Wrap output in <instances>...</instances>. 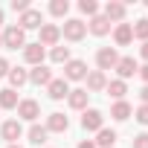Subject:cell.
<instances>
[{"label":"cell","mask_w":148,"mask_h":148,"mask_svg":"<svg viewBox=\"0 0 148 148\" xmlns=\"http://www.w3.org/2000/svg\"><path fill=\"white\" fill-rule=\"evenodd\" d=\"M67 12H70V3H67V0H52V3H49V15L64 18Z\"/></svg>","instance_id":"obj_29"},{"label":"cell","mask_w":148,"mask_h":148,"mask_svg":"<svg viewBox=\"0 0 148 148\" xmlns=\"http://www.w3.org/2000/svg\"><path fill=\"white\" fill-rule=\"evenodd\" d=\"M18 23H21V29H23V32H26V29H41V26H44V15H41L38 9H32V6H29V9L21 15V21H18Z\"/></svg>","instance_id":"obj_8"},{"label":"cell","mask_w":148,"mask_h":148,"mask_svg":"<svg viewBox=\"0 0 148 148\" xmlns=\"http://www.w3.org/2000/svg\"><path fill=\"white\" fill-rule=\"evenodd\" d=\"M6 79H9V84H12V90H15V87H23V84L29 82V73H26V70H21V67H12Z\"/></svg>","instance_id":"obj_21"},{"label":"cell","mask_w":148,"mask_h":148,"mask_svg":"<svg viewBox=\"0 0 148 148\" xmlns=\"http://www.w3.org/2000/svg\"><path fill=\"white\" fill-rule=\"evenodd\" d=\"M49 134H64L67 128H70V119L64 116V113H49L47 116V125H44Z\"/></svg>","instance_id":"obj_13"},{"label":"cell","mask_w":148,"mask_h":148,"mask_svg":"<svg viewBox=\"0 0 148 148\" xmlns=\"http://www.w3.org/2000/svg\"><path fill=\"white\" fill-rule=\"evenodd\" d=\"M82 128L84 131H102L105 128V116H102V110H96V108H90V110H84V116H82Z\"/></svg>","instance_id":"obj_7"},{"label":"cell","mask_w":148,"mask_h":148,"mask_svg":"<svg viewBox=\"0 0 148 148\" xmlns=\"http://www.w3.org/2000/svg\"><path fill=\"white\" fill-rule=\"evenodd\" d=\"M61 35H64L67 41H82V38L87 35V23H84V21H79V18H70V21H64Z\"/></svg>","instance_id":"obj_2"},{"label":"cell","mask_w":148,"mask_h":148,"mask_svg":"<svg viewBox=\"0 0 148 148\" xmlns=\"http://www.w3.org/2000/svg\"><path fill=\"white\" fill-rule=\"evenodd\" d=\"M87 99H90V93L82 90V87H79V90H70V96H67V102H70L73 110H84V108H87Z\"/></svg>","instance_id":"obj_18"},{"label":"cell","mask_w":148,"mask_h":148,"mask_svg":"<svg viewBox=\"0 0 148 148\" xmlns=\"http://www.w3.org/2000/svg\"><path fill=\"white\" fill-rule=\"evenodd\" d=\"M0 26H3V12H0Z\"/></svg>","instance_id":"obj_38"},{"label":"cell","mask_w":148,"mask_h":148,"mask_svg":"<svg viewBox=\"0 0 148 148\" xmlns=\"http://www.w3.org/2000/svg\"><path fill=\"white\" fill-rule=\"evenodd\" d=\"M116 73H119V79H122V82H125V79H131V76H136V73H139L136 58H131V55L119 58V61H116Z\"/></svg>","instance_id":"obj_10"},{"label":"cell","mask_w":148,"mask_h":148,"mask_svg":"<svg viewBox=\"0 0 148 148\" xmlns=\"http://www.w3.org/2000/svg\"><path fill=\"white\" fill-rule=\"evenodd\" d=\"M79 9H82V15H87V18H96V15H99V3H96V0H79Z\"/></svg>","instance_id":"obj_28"},{"label":"cell","mask_w":148,"mask_h":148,"mask_svg":"<svg viewBox=\"0 0 148 148\" xmlns=\"http://www.w3.org/2000/svg\"><path fill=\"white\" fill-rule=\"evenodd\" d=\"M87 93H99V90H105L108 87V79H105V73L102 70H93V73H87Z\"/></svg>","instance_id":"obj_16"},{"label":"cell","mask_w":148,"mask_h":148,"mask_svg":"<svg viewBox=\"0 0 148 148\" xmlns=\"http://www.w3.org/2000/svg\"><path fill=\"white\" fill-rule=\"evenodd\" d=\"M105 90H108L116 102H122V99H125V93H128V84H125L122 79H113V82H108V87H105Z\"/></svg>","instance_id":"obj_22"},{"label":"cell","mask_w":148,"mask_h":148,"mask_svg":"<svg viewBox=\"0 0 148 148\" xmlns=\"http://www.w3.org/2000/svg\"><path fill=\"white\" fill-rule=\"evenodd\" d=\"M9 148H21V145H9Z\"/></svg>","instance_id":"obj_39"},{"label":"cell","mask_w":148,"mask_h":148,"mask_svg":"<svg viewBox=\"0 0 148 148\" xmlns=\"http://www.w3.org/2000/svg\"><path fill=\"white\" fill-rule=\"evenodd\" d=\"M47 136H49V131H47L44 125H32V128H29V142H32V145H44Z\"/></svg>","instance_id":"obj_25"},{"label":"cell","mask_w":148,"mask_h":148,"mask_svg":"<svg viewBox=\"0 0 148 148\" xmlns=\"http://www.w3.org/2000/svg\"><path fill=\"white\" fill-rule=\"evenodd\" d=\"M139 76H142V82L148 84V64H145V67H139Z\"/></svg>","instance_id":"obj_35"},{"label":"cell","mask_w":148,"mask_h":148,"mask_svg":"<svg viewBox=\"0 0 148 148\" xmlns=\"http://www.w3.org/2000/svg\"><path fill=\"white\" fill-rule=\"evenodd\" d=\"M9 70H12V67H9V61H6V58H0V79L9 76Z\"/></svg>","instance_id":"obj_33"},{"label":"cell","mask_w":148,"mask_h":148,"mask_svg":"<svg viewBox=\"0 0 148 148\" xmlns=\"http://www.w3.org/2000/svg\"><path fill=\"white\" fill-rule=\"evenodd\" d=\"M139 99H142V105H148V84L139 90Z\"/></svg>","instance_id":"obj_34"},{"label":"cell","mask_w":148,"mask_h":148,"mask_svg":"<svg viewBox=\"0 0 148 148\" xmlns=\"http://www.w3.org/2000/svg\"><path fill=\"white\" fill-rule=\"evenodd\" d=\"M12 9H15V12H21V15H23V12H26V9H29V0H12Z\"/></svg>","instance_id":"obj_31"},{"label":"cell","mask_w":148,"mask_h":148,"mask_svg":"<svg viewBox=\"0 0 148 148\" xmlns=\"http://www.w3.org/2000/svg\"><path fill=\"white\" fill-rule=\"evenodd\" d=\"M18 93L12 90V87H3L0 90V108H6V110H12V108H18Z\"/></svg>","instance_id":"obj_24"},{"label":"cell","mask_w":148,"mask_h":148,"mask_svg":"<svg viewBox=\"0 0 148 148\" xmlns=\"http://www.w3.org/2000/svg\"><path fill=\"white\" fill-rule=\"evenodd\" d=\"M134 116H136V122H139V125H148V105H139Z\"/></svg>","instance_id":"obj_30"},{"label":"cell","mask_w":148,"mask_h":148,"mask_svg":"<svg viewBox=\"0 0 148 148\" xmlns=\"http://www.w3.org/2000/svg\"><path fill=\"white\" fill-rule=\"evenodd\" d=\"M58 41H61V26L44 23V26H41V35H38V44H41V47H55Z\"/></svg>","instance_id":"obj_5"},{"label":"cell","mask_w":148,"mask_h":148,"mask_svg":"<svg viewBox=\"0 0 148 148\" xmlns=\"http://www.w3.org/2000/svg\"><path fill=\"white\" fill-rule=\"evenodd\" d=\"M87 29H90L93 35H99V38H102V35H108V32H110V21H108L105 15H96V18H90Z\"/></svg>","instance_id":"obj_19"},{"label":"cell","mask_w":148,"mask_h":148,"mask_svg":"<svg viewBox=\"0 0 148 148\" xmlns=\"http://www.w3.org/2000/svg\"><path fill=\"white\" fill-rule=\"evenodd\" d=\"M131 29H134V38H139L142 44L148 41V18H139L136 23H131Z\"/></svg>","instance_id":"obj_26"},{"label":"cell","mask_w":148,"mask_h":148,"mask_svg":"<svg viewBox=\"0 0 148 148\" xmlns=\"http://www.w3.org/2000/svg\"><path fill=\"white\" fill-rule=\"evenodd\" d=\"M134 148H148V134H139V136H134Z\"/></svg>","instance_id":"obj_32"},{"label":"cell","mask_w":148,"mask_h":148,"mask_svg":"<svg viewBox=\"0 0 148 148\" xmlns=\"http://www.w3.org/2000/svg\"><path fill=\"white\" fill-rule=\"evenodd\" d=\"M21 134H23V128H21V122H18V119H9V122L0 125V136H3L9 145H15V142L21 139Z\"/></svg>","instance_id":"obj_9"},{"label":"cell","mask_w":148,"mask_h":148,"mask_svg":"<svg viewBox=\"0 0 148 148\" xmlns=\"http://www.w3.org/2000/svg\"><path fill=\"white\" fill-rule=\"evenodd\" d=\"M49 58H52L55 64H67V61H70V47H52Z\"/></svg>","instance_id":"obj_27"},{"label":"cell","mask_w":148,"mask_h":148,"mask_svg":"<svg viewBox=\"0 0 148 148\" xmlns=\"http://www.w3.org/2000/svg\"><path fill=\"white\" fill-rule=\"evenodd\" d=\"M116 61H119V55H116L113 47H102V49L96 52V64H99L102 73H105V70H116Z\"/></svg>","instance_id":"obj_6"},{"label":"cell","mask_w":148,"mask_h":148,"mask_svg":"<svg viewBox=\"0 0 148 148\" xmlns=\"http://www.w3.org/2000/svg\"><path fill=\"white\" fill-rule=\"evenodd\" d=\"M0 38H3V47L6 49H23L26 47V32L21 26H6Z\"/></svg>","instance_id":"obj_1"},{"label":"cell","mask_w":148,"mask_h":148,"mask_svg":"<svg viewBox=\"0 0 148 148\" xmlns=\"http://www.w3.org/2000/svg\"><path fill=\"white\" fill-rule=\"evenodd\" d=\"M87 76V64L82 58H70L64 64V82H82Z\"/></svg>","instance_id":"obj_3"},{"label":"cell","mask_w":148,"mask_h":148,"mask_svg":"<svg viewBox=\"0 0 148 148\" xmlns=\"http://www.w3.org/2000/svg\"><path fill=\"white\" fill-rule=\"evenodd\" d=\"M0 47H3V38H0Z\"/></svg>","instance_id":"obj_40"},{"label":"cell","mask_w":148,"mask_h":148,"mask_svg":"<svg viewBox=\"0 0 148 148\" xmlns=\"http://www.w3.org/2000/svg\"><path fill=\"white\" fill-rule=\"evenodd\" d=\"M139 55H142V58H145V61H148V41H145V44H142V47H139Z\"/></svg>","instance_id":"obj_37"},{"label":"cell","mask_w":148,"mask_h":148,"mask_svg":"<svg viewBox=\"0 0 148 148\" xmlns=\"http://www.w3.org/2000/svg\"><path fill=\"white\" fill-rule=\"evenodd\" d=\"M113 41H116V47H128V44L134 41V29H131V23H116V29H113Z\"/></svg>","instance_id":"obj_17"},{"label":"cell","mask_w":148,"mask_h":148,"mask_svg":"<svg viewBox=\"0 0 148 148\" xmlns=\"http://www.w3.org/2000/svg\"><path fill=\"white\" fill-rule=\"evenodd\" d=\"M79 148H96V142L93 139H84V142H79Z\"/></svg>","instance_id":"obj_36"},{"label":"cell","mask_w":148,"mask_h":148,"mask_svg":"<svg viewBox=\"0 0 148 148\" xmlns=\"http://www.w3.org/2000/svg\"><path fill=\"white\" fill-rule=\"evenodd\" d=\"M131 113H134V108H131V105H128L125 99H122V102H116V105L110 108V116H113L116 122H125V119H128Z\"/></svg>","instance_id":"obj_23"},{"label":"cell","mask_w":148,"mask_h":148,"mask_svg":"<svg viewBox=\"0 0 148 148\" xmlns=\"http://www.w3.org/2000/svg\"><path fill=\"white\" fill-rule=\"evenodd\" d=\"M23 58H26V64H32V67H38V64H44V47L35 41V44H26L23 47Z\"/></svg>","instance_id":"obj_14"},{"label":"cell","mask_w":148,"mask_h":148,"mask_svg":"<svg viewBox=\"0 0 148 148\" xmlns=\"http://www.w3.org/2000/svg\"><path fill=\"white\" fill-rule=\"evenodd\" d=\"M47 93H49V99L61 102V99H67V96H70V84H67L64 79H52V82L47 84Z\"/></svg>","instance_id":"obj_12"},{"label":"cell","mask_w":148,"mask_h":148,"mask_svg":"<svg viewBox=\"0 0 148 148\" xmlns=\"http://www.w3.org/2000/svg\"><path fill=\"white\" fill-rule=\"evenodd\" d=\"M113 142H116V131L113 128H102L96 134V148H113Z\"/></svg>","instance_id":"obj_20"},{"label":"cell","mask_w":148,"mask_h":148,"mask_svg":"<svg viewBox=\"0 0 148 148\" xmlns=\"http://www.w3.org/2000/svg\"><path fill=\"white\" fill-rule=\"evenodd\" d=\"M29 82H32V84H38V87H41V84L47 87V84L52 82V70H49V67H44V64H38L35 70H29Z\"/></svg>","instance_id":"obj_15"},{"label":"cell","mask_w":148,"mask_h":148,"mask_svg":"<svg viewBox=\"0 0 148 148\" xmlns=\"http://www.w3.org/2000/svg\"><path fill=\"white\" fill-rule=\"evenodd\" d=\"M15 110H18V116H21V119H26V122H35V119L41 116V105H38L35 99H21Z\"/></svg>","instance_id":"obj_4"},{"label":"cell","mask_w":148,"mask_h":148,"mask_svg":"<svg viewBox=\"0 0 148 148\" xmlns=\"http://www.w3.org/2000/svg\"><path fill=\"white\" fill-rule=\"evenodd\" d=\"M125 3H119V0H108L105 3V18L110 21V23H122L125 21Z\"/></svg>","instance_id":"obj_11"}]
</instances>
